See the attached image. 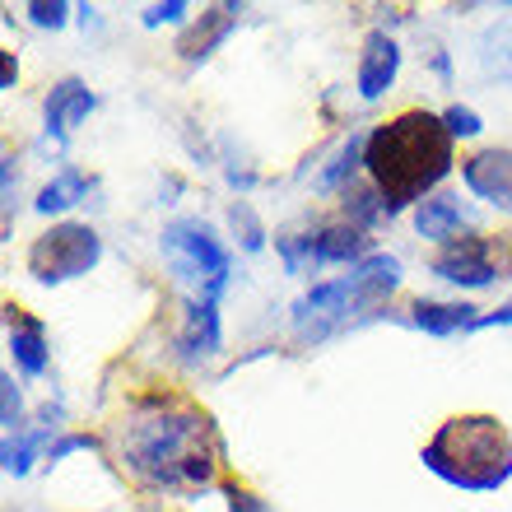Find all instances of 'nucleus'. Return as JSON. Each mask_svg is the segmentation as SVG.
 Here are the masks:
<instances>
[{"instance_id":"4be33fe9","label":"nucleus","mask_w":512,"mask_h":512,"mask_svg":"<svg viewBox=\"0 0 512 512\" xmlns=\"http://www.w3.org/2000/svg\"><path fill=\"white\" fill-rule=\"evenodd\" d=\"M443 126L452 131V140H475V135L485 131V126H480V117H475L471 108H461V103L443 112Z\"/></svg>"},{"instance_id":"9b49d317","label":"nucleus","mask_w":512,"mask_h":512,"mask_svg":"<svg viewBox=\"0 0 512 512\" xmlns=\"http://www.w3.org/2000/svg\"><path fill=\"white\" fill-rule=\"evenodd\" d=\"M224 336H219V303L215 298H191L187 303V322H182V336H177V350L187 364H205L215 359Z\"/></svg>"},{"instance_id":"412c9836","label":"nucleus","mask_w":512,"mask_h":512,"mask_svg":"<svg viewBox=\"0 0 512 512\" xmlns=\"http://www.w3.org/2000/svg\"><path fill=\"white\" fill-rule=\"evenodd\" d=\"M0 424H5V429H10V433H19V429H24V391L14 387V378H10V373L0 378Z\"/></svg>"},{"instance_id":"39448f33","label":"nucleus","mask_w":512,"mask_h":512,"mask_svg":"<svg viewBox=\"0 0 512 512\" xmlns=\"http://www.w3.org/2000/svg\"><path fill=\"white\" fill-rule=\"evenodd\" d=\"M103 256V238H98L89 224H56L28 247V270L38 284H66V280H80L89 270L98 266Z\"/></svg>"},{"instance_id":"a878e982","label":"nucleus","mask_w":512,"mask_h":512,"mask_svg":"<svg viewBox=\"0 0 512 512\" xmlns=\"http://www.w3.org/2000/svg\"><path fill=\"white\" fill-rule=\"evenodd\" d=\"M84 447H94V438H84V433H70V438H61V443L47 447V461H61V457H70V452H84Z\"/></svg>"},{"instance_id":"20e7f679","label":"nucleus","mask_w":512,"mask_h":512,"mask_svg":"<svg viewBox=\"0 0 512 512\" xmlns=\"http://www.w3.org/2000/svg\"><path fill=\"white\" fill-rule=\"evenodd\" d=\"M159 247H163V256H168V270H173L182 284H191L196 298H215L219 303V294H224L233 280V256L205 219H173V224L163 229Z\"/></svg>"},{"instance_id":"f03ea898","label":"nucleus","mask_w":512,"mask_h":512,"mask_svg":"<svg viewBox=\"0 0 512 512\" xmlns=\"http://www.w3.org/2000/svg\"><path fill=\"white\" fill-rule=\"evenodd\" d=\"M364 168L373 187L387 196L391 215L410 201L424 205V196L452 173V131L443 126V117L410 108L378 131H368Z\"/></svg>"},{"instance_id":"7ed1b4c3","label":"nucleus","mask_w":512,"mask_h":512,"mask_svg":"<svg viewBox=\"0 0 512 512\" xmlns=\"http://www.w3.org/2000/svg\"><path fill=\"white\" fill-rule=\"evenodd\" d=\"M419 461L466 494H489L512 480V438L494 415H457L433 433Z\"/></svg>"},{"instance_id":"4468645a","label":"nucleus","mask_w":512,"mask_h":512,"mask_svg":"<svg viewBox=\"0 0 512 512\" xmlns=\"http://www.w3.org/2000/svg\"><path fill=\"white\" fill-rule=\"evenodd\" d=\"M466 229V210H461L457 196H429V201L415 210V233L429 238V243H443L452 247Z\"/></svg>"},{"instance_id":"ddd939ff","label":"nucleus","mask_w":512,"mask_h":512,"mask_svg":"<svg viewBox=\"0 0 512 512\" xmlns=\"http://www.w3.org/2000/svg\"><path fill=\"white\" fill-rule=\"evenodd\" d=\"M233 24H238V5H219V10H205L196 24L187 28V38L177 42V52H182V61H205V56L215 52L219 42L233 33Z\"/></svg>"},{"instance_id":"f3484780","label":"nucleus","mask_w":512,"mask_h":512,"mask_svg":"<svg viewBox=\"0 0 512 512\" xmlns=\"http://www.w3.org/2000/svg\"><path fill=\"white\" fill-rule=\"evenodd\" d=\"M382 219H391V210L378 187H345V224H354V229H378Z\"/></svg>"},{"instance_id":"f257e3e1","label":"nucleus","mask_w":512,"mask_h":512,"mask_svg":"<svg viewBox=\"0 0 512 512\" xmlns=\"http://www.w3.org/2000/svg\"><path fill=\"white\" fill-rule=\"evenodd\" d=\"M205 438H215L210 419L182 401H145L122 433V457L145 485H210L215 480V452H205Z\"/></svg>"},{"instance_id":"393cba45","label":"nucleus","mask_w":512,"mask_h":512,"mask_svg":"<svg viewBox=\"0 0 512 512\" xmlns=\"http://www.w3.org/2000/svg\"><path fill=\"white\" fill-rule=\"evenodd\" d=\"M224 499H229V512H270L266 503L256 499L252 489H243V485H224Z\"/></svg>"},{"instance_id":"6e6552de","label":"nucleus","mask_w":512,"mask_h":512,"mask_svg":"<svg viewBox=\"0 0 512 512\" xmlns=\"http://www.w3.org/2000/svg\"><path fill=\"white\" fill-rule=\"evenodd\" d=\"M98 108V98L89 94V84L84 80H61V84H52V94L42 98V117H47V135H52L56 145H66L70 140V131L80 122H89V112Z\"/></svg>"},{"instance_id":"5701e85b","label":"nucleus","mask_w":512,"mask_h":512,"mask_svg":"<svg viewBox=\"0 0 512 512\" xmlns=\"http://www.w3.org/2000/svg\"><path fill=\"white\" fill-rule=\"evenodd\" d=\"M24 14H28V19H33L38 28H66L70 5H66V0H52V5H47V0H33Z\"/></svg>"},{"instance_id":"b1692460","label":"nucleus","mask_w":512,"mask_h":512,"mask_svg":"<svg viewBox=\"0 0 512 512\" xmlns=\"http://www.w3.org/2000/svg\"><path fill=\"white\" fill-rule=\"evenodd\" d=\"M191 5H182V0H168V5H149L145 10V28H159V24H187Z\"/></svg>"},{"instance_id":"0eeeda50","label":"nucleus","mask_w":512,"mask_h":512,"mask_svg":"<svg viewBox=\"0 0 512 512\" xmlns=\"http://www.w3.org/2000/svg\"><path fill=\"white\" fill-rule=\"evenodd\" d=\"M461 182L480 196V201L499 205L512 215V149H480L461 163Z\"/></svg>"},{"instance_id":"bb28decb","label":"nucleus","mask_w":512,"mask_h":512,"mask_svg":"<svg viewBox=\"0 0 512 512\" xmlns=\"http://www.w3.org/2000/svg\"><path fill=\"white\" fill-rule=\"evenodd\" d=\"M433 70H438L443 80H447V75H452V61H447V52H433Z\"/></svg>"},{"instance_id":"f8f14e48","label":"nucleus","mask_w":512,"mask_h":512,"mask_svg":"<svg viewBox=\"0 0 512 512\" xmlns=\"http://www.w3.org/2000/svg\"><path fill=\"white\" fill-rule=\"evenodd\" d=\"M485 312L471 308V303H433V298H415L410 303V326L429 331V336H461V331H475Z\"/></svg>"},{"instance_id":"dca6fc26","label":"nucleus","mask_w":512,"mask_h":512,"mask_svg":"<svg viewBox=\"0 0 512 512\" xmlns=\"http://www.w3.org/2000/svg\"><path fill=\"white\" fill-rule=\"evenodd\" d=\"M89 191H94V177H84L80 168H61V173L38 191L33 210H38V215H61V210H70V205H80Z\"/></svg>"},{"instance_id":"aec40b11","label":"nucleus","mask_w":512,"mask_h":512,"mask_svg":"<svg viewBox=\"0 0 512 512\" xmlns=\"http://www.w3.org/2000/svg\"><path fill=\"white\" fill-rule=\"evenodd\" d=\"M229 229H233V238L243 243V252H261V247H266V229H261V219H256V210L247 201L229 205Z\"/></svg>"},{"instance_id":"1a4fd4ad","label":"nucleus","mask_w":512,"mask_h":512,"mask_svg":"<svg viewBox=\"0 0 512 512\" xmlns=\"http://www.w3.org/2000/svg\"><path fill=\"white\" fill-rule=\"evenodd\" d=\"M396 70H401V47H396V38H387V33H368L364 38V52H359V75H354V84H359V98H382L396 84Z\"/></svg>"},{"instance_id":"9d476101","label":"nucleus","mask_w":512,"mask_h":512,"mask_svg":"<svg viewBox=\"0 0 512 512\" xmlns=\"http://www.w3.org/2000/svg\"><path fill=\"white\" fill-rule=\"evenodd\" d=\"M312 243V266H359L373 256V243L364 238V229H354V224H322V229L308 233Z\"/></svg>"},{"instance_id":"2eb2a0df","label":"nucleus","mask_w":512,"mask_h":512,"mask_svg":"<svg viewBox=\"0 0 512 512\" xmlns=\"http://www.w3.org/2000/svg\"><path fill=\"white\" fill-rule=\"evenodd\" d=\"M10 354L19 373L28 378H42L47 373V340H42V322L24 317L19 308H10Z\"/></svg>"},{"instance_id":"423d86ee","label":"nucleus","mask_w":512,"mask_h":512,"mask_svg":"<svg viewBox=\"0 0 512 512\" xmlns=\"http://www.w3.org/2000/svg\"><path fill=\"white\" fill-rule=\"evenodd\" d=\"M429 270L438 280L457 284V289H489V284L499 280V266H494V243L489 238H457L452 247L429 261Z\"/></svg>"},{"instance_id":"a211bd4d","label":"nucleus","mask_w":512,"mask_h":512,"mask_svg":"<svg viewBox=\"0 0 512 512\" xmlns=\"http://www.w3.org/2000/svg\"><path fill=\"white\" fill-rule=\"evenodd\" d=\"M56 429H61V424H42V429H33V433H10V438H5V452H0V457H5V471H10V475H28V471H33L38 447L47 443ZM47 447H52V443H47Z\"/></svg>"},{"instance_id":"6ab92c4d","label":"nucleus","mask_w":512,"mask_h":512,"mask_svg":"<svg viewBox=\"0 0 512 512\" xmlns=\"http://www.w3.org/2000/svg\"><path fill=\"white\" fill-rule=\"evenodd\" d=\"M364 154H368V135H350V140L340 145L336 163H331V168L322 173V187H326V191H331V187H345V182L354 177V168L364 163Z\"/></svg>"}]
</instances>
